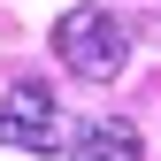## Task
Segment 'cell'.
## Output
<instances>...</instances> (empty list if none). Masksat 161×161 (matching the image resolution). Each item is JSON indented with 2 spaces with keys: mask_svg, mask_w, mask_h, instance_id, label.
<instances>
[{
  "mask_svg": "<svg viewBox=\"0 0 161 161\" xmlns=\"http://www.w3.org/2000/svg\"><path fill=\"white\" fill-rule=\"evenodd\" d=\"M0 146L46 153V161L69 146V130H62V115H54V92H46V85H15V92H8V108H0Z\"/></svg>",
  "mask_w": 161,
  "mask_h": 161,
  "instance_id": "obj_2",
  "label": "cell"
},
{
  "mask_svg": "<svg viewBox=\"0 0 161 161\" xmlns=\"http://www.w3.org/2000/svg\"><path fill=\"white\" fill-rule=\"evenodd\" d=\"M69 161H146V146H138V123H123V115H100V123H85L69 138Z\"/></svg>",
  "mask_w": 161,
  "mask_h": 161,
  "instance_id": "obj_3",
  "label": "cell"
},
{
  "mask_svg": "<svg viewBox=\"0 0 161 161\" xmlns=\"http://www.w3.org/2000/svg\"><path fill=\"white\" fill-rule=\"evenodd\" d=\"M54 54H62V69H69V77L108 85V77L130 62V31L115 23L108 8H69L62 23H54Z\"/></svg>",
  "mask_w": 161,
  "mask_h": 161,
  "instance_id": "obj_1",
  "label": "cell"
}]
</instances>
